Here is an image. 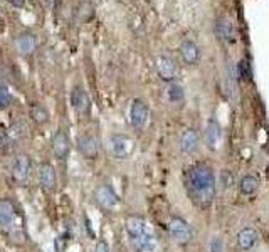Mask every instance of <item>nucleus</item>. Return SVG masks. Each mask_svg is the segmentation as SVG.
<instances>
[{
	"mask_svg": "<svg viewBox=\"0 0 269 252\" xmlns=\"http://www.w3.org/2000/svg\"><path fill=\"white\" fill-rule=\"evenodd\" d=\"M185 187L192 202L199 207H209L215 197V177L210 167L194 165L185 173Z\"/></svg>",
	"mask_w": 269,
	"mask_h": 252,
	"instance_id": "obj_1",
	"label": "nucleus"
},
{
	"mask_svg": "<svg viewBox=\"0 0 269 252\" xmlns=\"http://www.w3.org/2000/svg\"><path fill=\"white\" fill-rule=\"evenodd\" d=\"M168 232L177 242L187 244L192 239V229L190 225L185 222L180 217H170L168 220Z\"/></svg>",
	"mask_w": 269,
	"mask_h": 252,
	"instance_id": "obj_2",
	"label": "nucleus"
},
{
	"mask_svg": "<svg viewBox=\"0 0 269 252\" xmlns=\"http://www.w3.org/2000/svg\"><path fill=\"white\" fill-rule=\"evenodd\" d=\"M15 227V207L10 200H0V231L7 232Z\"/></svg>",
	"mask_w": 269,
	"mask_h": 252,
	"instance_id": "obj_3",
	"label": "nucleus"
},
{
	"mask_svg": "<svg viewBox=\"0 0 269 252\" xmlns=\"http://www.w3.org/2000/svg\"><path fill=\"white\" fill-rule=\"evenodd\" d=\"M109 148H111V153L116 156V158H124L131 153V148H133V143L128 136L123 135H115L109 140Z\"/></svg>",
	"mask_w": 269,
	"mask_h": 252,
	"instance_id": "obj_4",
	"label": "nucleus"
},
{
	"mask_svg": "<svg viewBox=\"0 0 269 252\" xmlns=\"http://www.w3.org/2000/svg\"><path fill=\"white\" fill-rule=\"evenodd\" d=\"M130 120H131V125L138 129L146 125V120H148V106H146L142 99H135L133 101L131 111H130Z\"/></svg>",
	"mask_w": 269,
	"mask_h": 252,
	"instance_id": "obj_5",
	"label": "nucleus"
},
{
	"mask_svg": "<svg viewBox=\"0 0 269 252\" xmlns=\"http://www.w3.org/2000/svg\"><path fill=\"white\" fill-rule=\"evenodd\" d=\"M157 69H158V74H160L162 79L165 81H172L175 79L177 76V64L172 57L168 56H160L157 59Z\"/></svg>",
	"mask_w": 269,
	"mask_h": 252,
	"instance_id": "obj_6",
	"label": "nucleus"
},
{
	"mask_svg": "<svg viewBox=\"0 0 269 252\" xmlns=\"http://www.w3.org/2000/svg\"><path fill=\"white\" fill-rule=\"evenodd\" d=\"M130 240L136 252H157L158 249L157 240H155V237L150 234V232H145V234L138 235V237H133Z\"/></svg>",
	"mask_w": 269,
	"mask_h": 252,
	"instance_id": "obj_7",
	"label": "nucleus"
},
{
	"mask_svg": "<svg viewBox=\"0 0 269 252\" xmlns=\"http://www.w3.org/2000/svg\"><path fill=\"white\" fill-rule=\"evenodd\" d=\"M215 34H217L219 39L227 42V44L236 42V30H234V25L229 19H219L217 24H215Z\"/></svg>",
	"mask_w": 269,
	"mask_h": 252,
	"instance_id": "obj_8",
	"label": "nucleus"
},
{
	"mask_svg": "<svg viewBox=\"0 0 269 252\" xmlns=\"http://www.w3.org/2000/svg\"><path fill=\"white\" fill-rule=\"evenodd\" d=\"M29 170H30V160L29 156L25 155H21L15 158L14 162V167H12V177L15 182L22 183L27 180V175H29Z\"/></svg>",
	"mask_w": 269,
	"mask_h": 252,
	"instance_id": "obj_9",
	"label": "nucleus"
},
{
	"mask_svg": "<svg viewBox=\"0 0 269 252\" xmlns=\"http://www.w3.org/2000/svg\"><path fill=\"white\" fill-rule=\"evenodd\" d=\"M257 239H259V234H257V231L252 227L242 229L239 235H237V242H239V247L242 251H251L257 244Z\"/></svg>",
	"mask_w": 269,
	"mask_h": 252,
	"instance_id": "obj_10",
	"label": "nucleus"
},
{
	"mask_svg": "<svg viewBox=\"0 0 269 252\" xmlns=\"http://www.w3.org/2000/svg\"><path fill=\"white\" fill-rule=\"evenodd\" d=\"M96 200L98 204L103 205L104 209H113L118 204V197H116V193L113 192L108 185H103L96 190Z\"/></svg>",
	"mask_w": 269,
	"mask_h": 252,
	"instance_id": "obj_11",
	"label": "nucleus"
},
{
	"mask_svg": "<svg viewBox=\"0 0 269 252\" xmlns=\"http://www.w3.org/2000/svg\"><path fill=\"white\" fill-rule=\"evenodd\" d=\"M52 150H54V155L61 160L67 156V151H69V140H67L64 131H58L54 135V138H52Z\"/></svg>",
	"mask_w": 269,
	"mask_h": 252,
	"instance_id": "obj_12",
	"label": "nucleus"
},
{
	"mask_svg": "<svg viewBox=\"0 0 269 252\" xmlns=\"http://www.w3.org/2000/svg\"><path fill=\"white\" fill-rule=\"evenodd\" d=\"M39 182H41V187H42L44 190H52L56 185V171L52 165H49V163H44V165H41L39 168Z\"/></svg>",
	"mask_w": 269,
	"mask_h": 252,
	"instance_id": "obj_13",
	"label": "nucleus"
},
{
	"mask_svg": "<svg viewBox=\"0 0 269 252\" xmlns=\"http://www.w3.org/2000/svg\"><path fill=\"white\" fill-rule=\"evenodd\" d=\"M126 232H128V235H130V239L138 237V235L148 232V229H146V222L142 219V217H136V215L128 217V220H126Z\"/></svg>",
	"mask_w": 269,
	"mask_h": 252,
	"instance_id": "obj_14",
	"label": "nucleus"
},
{
	"mask_svg": "<svg viewBox=\"0 0 269 252\" xmlns=\"http://www.w3.org/2000/svg\"><path fill=\"white\" fill-rule=\"evenodd\" d=\"M199 145V136L194 129H185L180 135V150L184 153H192Z\"/></svg>",
	"mask_w": 269,
	"mask_h": 252,
	"instance_id": "obj_15",
	"label": "nucleus"
},
{
	"mask_svg": "<svg viewBox=\"0 0 269 252\" xmlns=\"http://www.w3.org/2000/svg\"><path fill=\"white\" fill-rule=\"evenodd\" d=\"M78 148L84 156L93 158V156H96V153H98V141L94 136H89V135L81 136L78 141Z\"/></svg>",
	"mask_w": 269,
	"mask_h": 252,
	"instance_id": "obj_16",
	"label": "nucleus"
},
{
	"mask_svg": "<svg viewBox=\"0 0 269 252\" xmlns=\"http://www.w3.org/2000/svg\"><path fill=\"white\" fill-rule=\"evenodd\" d=\"M71 103H73L76 111H79V113L89 111V98H88V94H86L83 89H79V87H76L73 91V94H71Z\"/></svg>",
	"mask_w": 269,
	"mask_h": 252,
	"instance_id": "obj_17",
	"label": "nucleus"
},
{
	"mask_svg": "<svg viewBox=\"0 0 269 252\" xmlns=\"http://www.w3.org/2000/svg\"><path fill=\"white\" fill-rule=\"evenodd\" d=\"M180 56L185 63L194 66L197 63V59H199V47H197L192 41H185L184 44L180 45Z\"/></svg>",
	"mask_w": 269,
	"mask_h": 252,
	"instance_id": "obj_18",
	"label": "nucleus"
},
{
	"mask_svg": "<svg viewBox=\"0 0 269 252\" xmlns=\"http://www.w3.org/2000/svg\"><path fill=\"white\" fill-rule=\"evenodd\" d=\"M219 136H221V129H219V125L215 123L214 120L207 123V128H206V143L209 148H215L217 147V141H219Z\"/></svg>",
	"mask_w": 269,
	"mask_h": 252,
	"instance_id": "obj_19",
	"label": "nucleus"
},
{
	"mask_svg": "<svg viewBox=\"0 0 269 252\" xmlns=\"http://www.w3.org/2000/svg\"><path fill=\"white\" fill-rule=\"evenodd\" d=\"M257 187H259V180H257L254 175H246L239 183V189L244 195H252L257 190Z\"/></svg>",
	"mask_w": 269,
	"mask_h": 252,
	"instance_id": "obj_20",
	"label": "nucleus"
},
{
	"mask_svg": "<svg viewBox=\"0 0 269 252\" xmlns=\"http://www.w3.org/2000/svg\"><path fill=\"white\" fill-rule=\"evenodd\" d=\"M17 47L22 54H30L36 47V41H34L32 36H21L17 39Z\"/></svg>",
	"mask_w": 269,
	"mask_h": 252,
	"instance_id": "obj_21",
	"label": "nucleus"
},
{
	"mask_svg": "<svg viewBox=\"0 0 269 252\" xmlns=\"http://www.w3.org/2000/svg\"><path fill=\"white\" fill-rule=\"evenodd\" d=\"M166 96L173 103L182 101V99H184V87L179 86V84H170L168 89H166Z\"/></svg>",
	"mask_w": 269,
	"mask_h": 252,
	"instance_id": "obj_22",
	"label": "nucleus"
},
{
	"mask_svg": "<svg viewBox=\"0 0 269 252\" xmlns=\"http://www.w3.org/2000/svg\"><path fill=\"white\" fill-rule=\"evenodd\" d=\"M30 114H32V118H34L36 123H45V121H47V113H45V109L39 105L32 106V111H30Z\"/></svg>",
	"mask_w": 269,
	"mask_h": 252,
	"instance_id": "obj_23",
	"label": "nucleus"
},
{
	"mask_svg": "<svg viewBox=\"0 0 269 252\" xmlns=\"http://www.w3.org/2000/svg\"><path fill=\"white\" fill-rule=\"evenodd\" d=\"M10 103H12V94H10V91L7 89L5 86H0V106H2V108H7Z\"/></svg>",
	"mask_w": 269,
	"mask_h": 252,
	"instance_id": "obj_24",
	"label": "nucleus"
},
{
	"mask_svg": "<svg viewBox=\"0 0 269 252\" xmlns=\"http://www.w3.org/2000/svg\"><path fill=\"white\" fill-rule=\"evenodd\" d=\"M210 252H224V244L219 237H214L210 242Z\"/></svg>",
	"mask_w": 269,
	"mask_h": 252,
	"instance_id": "obj_25",
	"label": "nucleus"
},
{
	"mask_svg": "<svg viewBox=\"0 0 269 252\" xmlns=\"http://www.w3.org/2000/svg\"><path fill=\"white\" fill-rule=\"evenodd\" d=\"M94 252H109L108 244H106L104 240H100V242L96 244V247H94Z\"/></svg>",
	"mask_w": 269,
	"mask_h": 252,
	"instance_id": "obj_26",
	"label": "nucleus"
},
{
	"mask_svg": "<svg viewBox=\"0 0 269 252\" xmlns=\"http://www.w3.org/2000/svg\"><path fill=\"white\" fill-rule=\"evenodd\" d=\"M12 5H15V7H22L24 5V0H9Z\"/></svg>",
	"mask_w": 269,
	"mask_h": 252,
	"instance_id": "obj_27",
	"label": "nucleus"
}]
</instances>
